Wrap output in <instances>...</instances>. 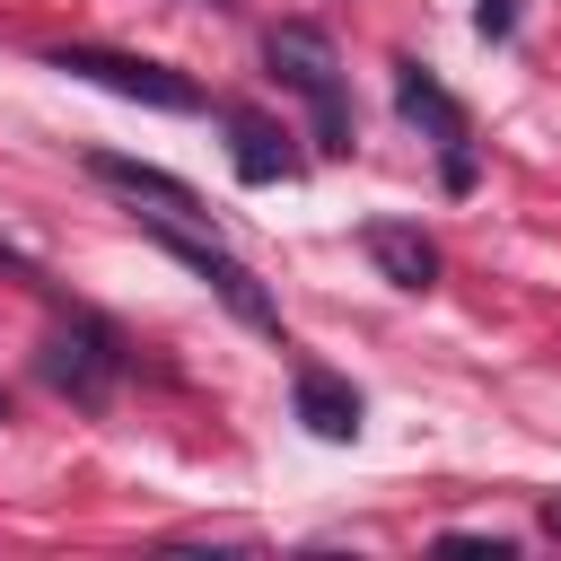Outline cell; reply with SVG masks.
I'll use <instances>...</instances> for the list:
<instances>
[{
    "mask_svg": "<svg viewBox=\"0 0 561 561\" xmlns=\"http://www.w3.org/2000/svg\"><path fill=\"white\" fill-rule=\"evenodd\" d=\"M359 245H368V263H377L394 289H430V280H438V245H430L421 228H403V219H368Z\"/></svg>",
    "mask_w": 561,
    "mask_h": 561,
    "instance_id": "cell-8",
    "label": "cell"
},
{
    "mask_svg": "<svg viewBox=\"0 0 561 561\" xmlns=\"http://www.w3.org/2000/svg\"><path fill=\"white\" fill-rule=\"evenodd\" d=\"M44 61L70 70V79H88V88H105V96H131V105H158V114H202V88L184 70H167V61L105 53V44H53Z\"/></svg>",
    "mask_w": 561,
    "mask_h": 561,
    "instance_id": "cell-4",
    "label": "cell"
},
{
    "mask_svg": "<svg viewBox=\"0 0 561 561\" xmlns=\"http://www.w3.org/2000/svg\"><path fill=\"white\" fill-rule=\"evenodd\" d=\"M88 175L114 184V193H131V202H158V210H175V219L202 210L184 175H167V167H149V158H123V149H88Z\"/></svg>",
    "mask_w": 561,
    "mask_h": 561,
    "instance_id": "cell-7",
    "label": "cell"
},
{
    "mask_svg": "<svg viewBox=\"0 0 561 561\" xmlns=\"http://www.w3.org/2000/svg\"><path fill=\"white\" fill-rule=\"evenodd\" d=\"M394 105H403V123H412V131H430V140H438L447 184L465 193V184H473V149H465V140H473V123H465V105H456L421 61H394Z\"/></svg>",
    "mask_w": 561,
    "mask_h": 561,
    "instance_id": "cell-5",
    "label": "cell"
},
{
    "mask_svg": "<svg viewBox=\"0 0 561 561\" xmlns=\"http://www.w3.org/2000/svg\"><path fill=\"white\" fill-rule=\"evenodd\" d=\"M140 237H149L158 254H175V263H184L193 280H210V298H219V307H228L237 324H254V333H272V342H280V307H272V289H263V280H254V272H245V263H237L228 245L193 237V228H184L175 210H140Z\"/></svg>",
    "mask_w": 561,
    "mask_h": 561,
    "instance_id": "cell-2",
    "label": "cell"
},
{
    "mask_svg": "<svg viewBox=\"0 0 561 561\" xmlns=\"http://www.w3.org/2000/svg\"><path fill=\"white\" fill-rule=\"evenodd\" d=\"M228 158H237L245 184H298L307 175V158L289 149V131L263 123V114H245V105H228Z\"/></svg>",
    "mask_w": 561,
    "mask_h": 561,
    "instance_id": "cell-6",
    "label": "cell"
},
{
    "mask_svg": "<svg viewBox=\"0 0 561 561\" xmlns=\"http://www.w3.org/2000/svg\"><path fill=\"white\" fill-rule=\"evenodd\" d=\"M543 535H561V491H552V500H543Z\"/></svg>",
    "mask_w": 561,
    "mask_h": 561,
    "instance_id": "cell-10",
    "label": "cell"
},
{
    "mask_svg": "<svg viewBox=\"0 0 561 561\" xmlns=\"http://www.w3.org/2000/svg\"><path fill=\"white\" fill-rule=\"evenodd\" d=\"M289 403H298V421H307L316 438H333V447L359 438V394H351L333 368H298V377H289Z\"/></svg>",
    "mask_w": 561,
    "mask_h": 561,
    "instance_id": "cell-9",
    "label": "cell"
},
{
    "mask_svg": "<svg viewBox=\"0 0 561 561\" xmlns=\"http://www.w3.org/2000/svg\"><path fill=\"white\" fill-rule=\"evenodd\" d=\"M35 368H44V386L70 394L79 412H105V403H114V377H123V342H114L105 316H70V324H53V333L35 342Z\"/></svg>",
    "mask_w": 561,
    "mask_h": 561,
    "instance_id": "cell-3",
    "label": "cell"
},
{
    "mask_svg": "<svg viewBox=\"0 0 561 561\" xmlns=\"http://www.w3.org/2000/svg\"><path fill=\"white\" fill-rule=\"evenodd\" d=\"M263 70L307 105V140L324 158H351V88H342V53L316 18H280L263 35Z\"/></svg>",
    "mask_w": 561,
    "mask_h": 561,
    "instance_id": "cell-1",
    "label": "cell"
},
{
    "mask_svg": "<svg viewBox=\"0 0 561 561\" xmlns=\"http://www.w3.org/2000/svg\"><path fill=\"white\" fill-rule=\"evenodd\" d=\"M0 421H9V394H0Z\"/></svg>",
    "mask_w": 561,
    "mask_h": 561,
    "instance_id": "cell-11",
    "label": "cell"
}]
</instances>
